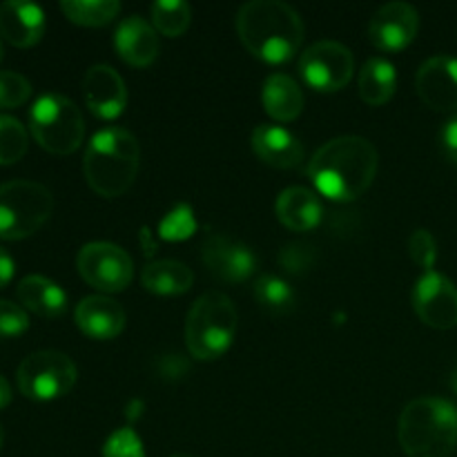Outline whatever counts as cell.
Listing matches in <instances>:
<instances>
[{
	"mask_svg": "<svg viewBox=\"0 0 457 457\" xmlns=\"http://www.w3.org/2000/svg\"><path fill=\"white\" fill-rule=\"evenodd\" d=\"M378 163V150L369 138L337 137L312 154L308 177L330 201H355L373 186Z\"/></svg>",
	"mask_w": 457,
	"mask_h": 457,
	"instance_id": "cell-1",
	"label": "cell"
},
{
	"mask_svg": "<svg viewBox=\"0 0 457 457\" xmlns=\"http://www.w3.org/2000/svg\"><path fill=\"white\" fill-rule=\"evenodd\" d=\"M237 34L253 56L279 65L302 47L303 21L288 3L253 0L237 13Z\"/></svg>",
	"mask_w": 457,
	"mask_h": 457,
	"instance_id": "cell-2",
	"label": "cell"
},
{
	"mask_svg": "<svg viewBox=\"0 0 457 457\" xmlns=\"http://www.w3.org/2000/svg\"><path fill=\"white\" fill-rule=\"evenodd\" d=\"M141 168V145L123 128H105L94 134L83 159L87 186L105 199H116L132 187Z\"/></svg>",
	"mask_w": 457,
	"mask_h": 457,
	"instance_id": "cell-3",
	"label": "cell"
},
{
	"mask_svg": "<svg viewBox=\"0 0 457 457\" xmlns=\"http://www.w3.org/2000/svg\"><path fill=\"white\" fill-rule=\"evenodd\" d=\"M397 437L406 457H451L457 449V406L442 397H418L400 415Z\"/></svg>",
	"mask_w": 457,
	"mask_h": 457,
	"instance_id": "cell-4",
	"label": "cell"
},
{
	"mask_svg": "<svg viewBox=\"0 0 457 457\" xmlns=\"http://www.w3.org/2000/svg\"><path fill=\"white\" fill-rule=\"evenodd\" d=\"M239 315L228 295L208 290L192 303L186 320V344L195 360H219L232 346Z\"/></svg>",
	"mask_w": 457,
	"mask_h": 457,
	"instance_id": "cell-5",
	"label": "cell"
},
{
	"mask_svg": "<svg viewBox=\"0 0 457 457\" xmlns=\"http://www.w3.org/2000/svg\"><path fill=\"white\" fill-rule=\"evenodd\" d=\"M29 132L43 150L65 156L85 138L83 112L62 94H43L29 110Z\"/></svg>",
	"mask_w": 457,
	"mask_h": 457,
	"instance_id": "cell-6",
	"label": "cell"
},
{
	"mask_svg": "<svg viewBox=\"0 0 457 457\" xmlns=\"http://www.w3.org/2000/svg\"><path fill=\"white\" fill-rule=\"evenodd\" d=\"M54 196L43 183L7 181L0 186V239H27L47 223Z\"/></svg>",
	"mask_w": 457,
	"mask_h": 457,
	"instance_id": "cell-7",
	"label": "cell"
},
{
	"mask_svg": "<svg viewBox=\"0 0 457 457\" xmlns=\"http://www.w3.org/2000/svg\"><path fill=\"white\" fill-rule=\"evenodd\" d=\"M76 364L61 351H36L21 361L16 373L18 388L36 402L58 400L76 384Z\"/></svg>",
	"mask_w": 457,
	"mask_h": 457,
	"instance_id": "cell-8",
	"label": "cell"
},
{
	"mask_svg": "<svg viewBox=\"0 0 457 457\" xmlns=\"http://www.w3.org/2000/svg\"><path fill=\"white\" fill-rule=\"evenodd\" d=\"M80 277L101 293H123L134 279V262L123 248L107 241H92L76 257Z\"/></svg>",
	"mask_w": 457,
	"mask_h": 457,
	"instance_id": "cell-9",
	"label": "cell"
},
{
	"mask_svg": "<svg viewBox=\"0 0 457 457\" xmlns=\"http://www.w3.org/2000/svg\"><path fill=\"white\" fill-rule=\"evenodd\" d=\"M299 71L308 87L317 92H337L351 83L355 58L346 45L337 40H320L302 54Z\"/></svg>",
	"mask_w": 457,
	"mask_h": 457,
	"instance_id": "cell-10",
	"label": "cell"
},
{
	"mask_svg": "<svg viewBox=\"0 0 457 457\" xmlns=\"http://www.w3.org/2000/svg\"><path fill=\"white\" fill-rule=\"evenodd\" d=\"M413 308L420 320L436 330L457 326V286L449 277L431 270L424 272L413 286Z\"/></svg>",
	"mask_w": 457,
	"mask_h": 457,
	"instance_id": "cell-11",
	"label": "cell"
},
{
	"mask_svg": "<svg viewBox=\"0 0 457 457\" xmlns=\"http://www.w3.org/2000/svg\"><path fill=\"white\" fill-rule=\"evenodd\" d=\"M420 31L418 9L409 3H388L373 13L369 22V38L379 52H402Z\"/></svg>",
	"mask_w": 457,
	"mask_h": 457,
	"instance_id": "cell-12",
	"label": "cell"
},
{
	"mask_svg": "<svg viewBox=\"0 0 457 457\" xmlns=\"http://www.w3.org/2000/svg\"><path fill=\"white\" fill-rule=\"evenodd\" d=\"M201 259L217 279L244 284L257 268V257L241 241L226 235H208L201 245Z\"/></svg>",
	"mask_w": 457,
	"mask_h": 457,
	"instance_id": "cell-13",
	"label": "cell"
},
{
	"mask_svg": "<svg viewBox=\"0 0 457 457\" xmlns=\"http://www.w3.org/2000/svg\"><path fill=\"white\" fill-rule=\"evenodd\" d=\"M415 89L424 105L436 112L457 110V58L433 56L420 65Z\"/></svg>",
	"mask_w": 457,
	"mask_h": 457,
	"instance_id": "cell-14",
	"label": "cell"
},
{
	"mask_svg": "<svg viewBox=\"0 0 457 457\" xmlns=\"http://www.w3.org/2000/svg\"><path fill=\"white\" fill-rule=\"evenodd\" d=\"M83 96L87 110L103 120L120 116L128 105V87L123 76L110 65L89 67L83 79Z\"/></svg>",
	"mask_w": 457,
	"mask_h": 457,
	"instance_id": "cell-15",
	"label": "cell"
},
{
	"mask_svg": "<svg viewBox=\"0 0 457 457\" xmlns=\"http://www.w3.org/2000/svg\"><path fill=\"white\" fill-rule=\"evenodd\" d=\"M74 320L80 333L98 342L119 337L125 328L123 306L107 295H92V297L80 299L74 311Z\"/></svg>",
	"mask_w": 457,
	"mask_h": 457,
	"instance_id": "cell-16",
	"label": "cell"
},
{
	"mask_svg": "<svg viewBox=\"0 0 457 457\" xmlns=\"http://www.w3.org/2000/svg\"><path fill=\"white\" fill-rule=\"evenodd\" d=\"M114 47L128 65L147 67L159 58V31L145 18L129 16L116 27Z\"/></svg>",
	"mask_w": 457,
	"mask_h": 457,
	"instance_id": "cell-17",
	"label": "cell"
},
{
	"mask_svg": "<svg viewBox=\"0 0 457 457\" xmlns=\"http://www.w3.org/2000/svg\"><path fill=\"white\" fill-rule=\"evenodd\" d=\"M45 34V12L34 3L7 0L0 4V38L13 47H31Z\"/></svg>",
	"mask_w": 457,
	"mask_h": 457,
	"instance_id": "cell-18",
	"label": "cell"
},
{
	"mask_svg": "<svg viewBox=\"0 0 457 457\" xmlns=\"http://www.w3.org/2000/svg\"><path fill=\"white\" fill-rule=\"evenodd\" d=\"M253 150L263 163L277 170H293L303 161L302 141L281 125H257L253 132Z\"/></svg>",
	"mask_w": 457,
	"mask_h": 457,
	"instance_id": "cell-19",
	"label": "cell"
},
{
	"mask_svg": "<svg viewBox=\"0 0 457 457\" xmlns=\"http://www.w3.org/2000/svg\"><path fill=\"white\" fill-rule=\"evenodd\" d=\"M277 219L293 232H311L320 226L324 208L317 195L308 187H286L275 205Z\"/></svg>",
	"mask_w": 457,
	"mask_h": 457,
	"instance_id": "cell-20",
	"label": "cell"
},
{
	"mask_svg": "<svg viewBox=\"0 0 457 457\" xmlns=\"http://www.w3.org/2000/svg\"><path fill=\"white\" fill-rule=\"evenodd\" d=\"M262 103L270 119L290 123L303 112V92L293 76L275 71L263 80Z\"/></svg>",
	"mask_w": 457,
	"mask_h": 457,
	"instance_id": "cell-21",
	"label": "cell"
},
{
	"mask_svg": "<svg viewBox=\"0 0 457 457\" xmlns=\"http://www.w3.org/2000/svg\"><path fill=\"white\" fill-rule=\"evenodd\" d=\"M18 302L22 303L25 311H31L34 315L54 320L61 317L67 308V295L56 281L47 279L43 275H29L21 279L18 284Z\"/></svg>",
	"mask_w": 457,
	"mask_h": 457,
	"instance_id": "cell-22",
	"label": "cell"
},
{
	"mask_svg": "<svg viewBox=\"0 0 457 457\" xmlns=\"http://www.w3.org/2000/svg\"><path fill=\"white\" fill-rule=\"evenodd\" d=\"M141 284L150 293L172 297V295L187 293L195 284V275L186 263L174 262V259H159L143 268Z\"/></svg>",
	"mask_w": 457,
	"mask_h": 457,
	"instance_id": "cell-23",
	"label": "cell"
},
{
	"mask_svg": "<svg viewBox=\"0 0 457 457\" xmlns=\"http://www.w3.org/2000/svg\"><path fill=\"white\" fill-rule=\"evenodd\" d=\"M357 89H360L361 101L369 105H386L395 96L397 89L395 65L386 58H369L357 79Z\"/></svg>",
	"mask_w": 457,
	"mask_h": 457,
	"instance_id": "cell-24",
	"label": "cell"
},
{
	"mask_svg": "<svg viewBox=\"0 0 457 457\" xmlns=\"http://www.w3.org/2000/svg\"><path fill=\"white\" fill-rule=\"evenodd\" d=\"M61 12L67 21L83 27H103L114 21L120 12L116 0H62Z\"/></svg>",
	"mask_w": 457,
	"mask_h": 457,
	"instance_id": "cell-25",
	"label": "cell"
},
{
	"mask_svg": "<svg viewBox=\"0 0 457 457\" xmlns=\"http://www.w3.org/2000/svg\"><path fill=\"white\" fill-rule=\"evenodd\" d=\"M152 27L161 36L168 38H179L190 29L192 7L186 0H156L152 4Z\"/></svg>",
	"mask_w": 457,
	"mask_h": 457,
	"instance_id": "cell-26",
	"label": "cell"
},
{
	"mask_svg": "<svg viewBox=\"0 0 457 457\" xmlns=\"http://www.w3.org/2000/svg\"><path fill=\"white\" fill-rule=\"evenodd\" d=\"M254 299L272 315H286L295 306V290L286 279L277 275H262L254 281Z\"/></svg>",
	"mask_w": 457,
	"mask_h": 457,
	"instance_id": "cell-27",
	"label": "cell"
},
{
	"mask_svg": "<svg viewBox=\"0 0 457 457\" xmlns=\"http://www.w3.org/2000/svg\"><path fill=\"white\" fill-rule=\"evenodd\" d=\"M29 134L18 119L0 114V165L18 163L27 154Z\"/></svg>",
	"mask_w": 457,
	"mask_h": 457,
	"instance_id": "cell-28",
	"label": "cell"
},
{
	"mask_svg": "<svg viewBox=\"0 0 457 457\" xmlns=\"http://www.w3.org/2000/svg\"><path fill=\"white\" fill-rule=\"evenodd\" d=\"M196 219L187 204H179L159 221V237L165 241H183L195 235Z\"/></svg>",
	"mask_w": 457,
	"mask_h": 457,
	"instance_id": "cell-29",
	"label": "cell"
},
{
	"mask_svg": "<svg viewBox=\"0 0 457 457\" xmlns=\"http://www.w3.org/2000/svg\"><path fill=\"white\" fill-rule=\"evenodd\" d=\"M31 96V83L18 71H0V110L21 107Z\"/></svg>",
	"mask_w": 457,
	"mask_h": 457,
	"instance_id": "cell-30",
	"label": "cell"
},
{
	"mask_svg": "<svg viewBox=\"0 0 457 457\" xmlns=\"http://www.w3.org/2000/svg\"><path fill=\"white\" fill-rule=\"evenodd\" d=\"M103 457H145L141 437L134 428H119L103 445Z\"/></svg>",
	"mask_w": 457,
	"mask_h": 457,
	"instance_id": "cell-31",
	"label": "cell"
},
{
	"mask_svg": "<svg viewBox=\"0 0 457 457\" xmlns=\"http://www.w3.org/2000/svg\"><path fill=\"white\" fill-rule=\"evenodd\" d=\"M317 262V253L311 244H290L281 248L279 266L290 275H302L308 272Z\"/></svg>",
	"mask_w": 457,
	"mask_h": 457,
	"instance_id": "cell-32",
	"label": "cell"
},
{
	"mask_svg": "<svg viewBox=\"0 0 457 457\" xmlns=\"http://www.w3.org/2000/svg\"><path fill=\"white\" fill-rule=\"evenodd\" d=\"M409 254L424 272H431L437 262V244L431 232L424 228L415 230L409 239Z\"/></svg>",
	"mask_w": 457,
	"mask_h": 457,
	"instance_id": "cell-33",
	"label": "cell"
},
{
	"mask_svg": "<svg viewBox=\"0 0 457 457\" xmlns=\"http://www.w3.org/2000/svg\"><path fill=\"white\" fill-rule=\"evenodd\" d=\"M29 328V317L18 303L0 299V337H16Z\"/></svg>",
	"mask_w": 457,
	"mask_h": 457,
	"instance_id": "cell-34",
	"label": "cell"
},
{
	"mask_svg": "<svg viewBox=\"0 0 457 457\" xmlns=\"http://www.w3.org/2000/svg\"><path fill=\"white\" fill-rule=\"evenodd\" d=\"M187 366L190 364H187L186 357L179 355V353H170L159 360V373L165 379H181L187 373Z\"/></svg>",
	"mask_w": 457,
	"mask_h": 457,
	"instance_id": "cell-35",
	"label": "cell"
},
{
	"mask_svg": "<svg viewBox=\"0 0 457 457\" xmlns=\"http://www.w3.org/2000/svg\"><path fill=\"white\" fill-rule=\"evenodd\" d=\"M440 143H442V150H445V154L449 156L453 163H457V114L453 116V119L446 120L445 128H442Z\"/></svg>",
	"mask_w": 457,
	"mask_h": 457,
	"instance_id": "cell-36",
	"label": "cell"
},
{
	"mask_svg": "<svg viewBox=\"0 0 457 457\" xmlns=\"http://www.w3.org/2000/svg\"><path fill=\"white\" fill-rule=\"evenodd\" d=\"M13 270H16V266H13L12 254H9L4 248H0V288H4V286L12 281Z\"/></svg>",
	"mask_w": 457,
	"mask_h": 457,
	"instance_id": "cell-37",
	"label": "cell"
},
{
	"mask_svg": "<svg viewBox=\"0 0 457 457\" xmlns=\"http://www.w3.org/2000/svg\"><path fill=\"white\" fill-rule=\"evenodd\" d=\"M9 402H12V386H9L7 379L0 375V409L9 406Z\"/></svg>",
	"mask_w": 457,
	"mask_h": 457,
	"instance_id": "cell-38",
	"label": "cell"
},
{
	"mask_svg": "<svg viewBox=\"0 0 457 457\" xmlns=\"http://www.w3.org/2000/svg\"><path fill=\"white\" fill-rule=\"evenodd\" d=\"M449 384H451V388H453V391L457 393V366L453 369V373H451V379H449Z\"/></svg>",
	"mask_w": 457,
	"mask_h": 457,
	"instance_id": "cell-39",
	"label": "cell"
},
{
	"mask_svg": "<svg viewBox=\"0 0 457 457\" xmlns=\"http://www.w3.org/2000/svg\"><path fill=\"white\" fill-rule=\"evenodd\" d=\"M3 442H4V428L3 424H0V446H3Z\"/></svg>",
	"mask_w": 457,
	"mask_h": 457,
	"instance_id": "cell-40",
	"label": "cell"
},
{
	"mask_svg": "<svg viewBox=\"0 0 457 457\" xmlns=\"http://www.w3.org/2000/svg\"><path fill=\"white\" fill-rule=\"evenodd\" d=\"M170 457H195V455H187V453H177V455H170Z\"/></svg>",
	"mask_w": 457,
	"mask_h": 457,
	"instance_id": "cell-41",
	"label": "cell"
},
{
	"mask_svg": "<svg viewBox=\"0 0 457 457\" xmlns=\"http://www.w3.org/2000/svg\"><path fill=\"white\" fill-rule=\"evenodd\" d=\"M0 61H3V38H0Z\"/></svg>",
	"mask_w": 457,
	"mask_h": 457,
	"instance_id": "cell-42",
	"label": "cell"
}]
</instances>
